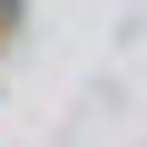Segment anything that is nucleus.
I'll use <instances>...</instances> for the list:
<instances>
[{"mask_svg": "<svg viewBox=\"0 0 147 147\" xmlns=\"http://www.w3.org/2000/svg\"><path fill=\"white\" fill-rule=\"evenodd\" d=\"M0 10H10V0H0Z\"/></svg>", "mask_w": 147, "mask_h": 147, "instance_id": "nucleus-1", "label": "nucleus"}]
</instances>
